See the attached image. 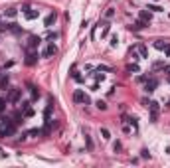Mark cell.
<instances>
[{
    "mask_svg": "<svg viewBox=\"0 0 170 168\" xmlns=\"http://www.w3.org/2000/svg\"><path fill=\"white\" fill-rule=\"evenodd\" d=\"M14 133H16V123L10 117L0 119V137H12Z\"/></svg>",
    "mask_w": 170,
    "mask_h": 168,
    "instance_id": "1",
    "label": "cell"
},
{
    "mask_svg": "<svg viewBox=\"0 0 170 168\" xmlns=\"http://www.w3.org/2000/svg\"><path fill=\"white\" fill-rule=\"evenodd\" d=\"M73 101L79 103V105H89V97L85 95L83 89H75V91H73Z\"/></svg>",
    "mask_w": 170,
    "mask_h": 168,
    "instance_id": "2",
    "label": "cell"
},
{
    "mask_svg": "<svg viewBox=\"0 0 170 168\" xmlns=\"http://www.w3.org/2000/svg\"><path fill=\"white\" fill-rule=\"evenodd\" d=\"M55 54H58V46H55L54 42H50V44L46 46V50L42 51V58H54Z\"/></svg>",
    "mask_w": 170,
    "mask_h": 168,
    "instance_id": "3",
    "label": "cell"
},
{
    "mask_svg": "<svg viewBox=\"0 0 170 168\" xmlns=\"http://www.w3.org/2000/svg\"><path fill=\"white\" fill-rule=\"evenodd\" d=\"M22 12H24L26 20H36V18L40 16V12H38V10H34V8H30L28 4H26V6H22Z\"/></svg>",
    "mask_w": 170,
    "mask_h": 168,
    "instance_id": "4",
    "label": "cell"
},
{
    "mask_svg": "<svg viewBox=\"0 0 170 168\" xmlns=\"http://www.w3.org/2000/svg\"><path fill=\"white\" fill-rule=\"evenodd\" d=\"M20 97H22V89H10V93H8V97H6V101L8 103H18L20 101Z\"/></svg>",
    "mask_w": 170,
    "mask_h": 168,
    "instance_id": "5",
    "label": "cell"
},
{
    "mask_svg": "<svg viewBox=\"0 0 170 168\" xmlns=\"http://www.w3.org/2000/svg\"><path fill=\"white\" fill-rule=\"evenodd\" d=\"M156 87H158V79H156V77H152V75H150L148 79L145 81V91H146V93H152Z\"/></svg>",
    "mask_w": 170,
    "mask_h": 168,
    "instance_id": "6",
    "label": "cell"
},
{
    "mask_svg": "<svg viewBox=\"0 0 170 168\" xmlns=\"http://www.w3.org/2000/svg\"><path fill=\"white\" fill-rule=\"evenodd\" d=\"M148 109H150V121L154 123L158 119V111H160V107H158L156 101H150V103H148Z\"/></svg>",
    "mask_w": 170,
    "mask_h": 168,
    "instance_id": "7",
    "label": "cell"
},
{
    "mask_svg": "<svg viewBox=\"0 0 170 168\" xmlns=\"http://www.w3.org/2000/svg\"><path fill=\"white\" fill-rule=\"evenodd\" d=\"M55 20H58V12H50L46 16V20H44V26H46V28H52V24H54Z\"/></svg>",
    "mask_w": 170,
    "mask_h": 168,
    "instance_id": "8",
    "label": "cell"
},
{
    "mask_svg": "<svg viewBox=\"0 0 170 168\" xmlns=\"http://www.w3.org/2000/svg\"><path fill=\"white\" fill-rule=\"evenodd\" d=\"M152 46H154V48H156V50H158V51H164V50H166V48H168V46H170V44H168V42H166V40H154V44H152Z\"/></svg>",
    "mask_w": 170,
    "mask_h": 168,
    "instance_id": "9",
    "label": "cell"
},
{
    "mask_svg": "<svg viewBox=\"0 0 170 168\" xmlns=\"http://www.w3.org/2000/svg\"><path fill=\"white\" fill-rule=\"evenodd\" d=\"M146 26H148L146 22L138 20V22H135V24H131V26H129V30H133V32H141V30H142V28H146Z\"/></svg>",
    "mask_w": 170,
    "mask_h": 168,
    "instance_id": "10",
    "label": "cell"
},
{
    "mask_svg": "<svg viewBox=\"0 0 170 168\" xmlns=\"http://www.w3.org/2000/svg\"><path fill=\"white\" fill-rule=\"evenodd\" d=\"M40 42H42L40 36H30V38H28V48H30V50H34V48H38V44H40Z\"/></svg>",
    "mask_w": 170,
    "mask_h": 168,
    "instance_id": "11",
    "label": "cell"
},
{
    "mask_svg": "<svg viewBox=\"0 0 170 168\" xmlns=\"http://www.w3.org/2000/svg\"><path fill=\"white\" fill-rule=\"evenodd\" d=\"M138 18H141L142 22H146V24H150V20H152V14H150L148 10H141V12H138Z\"/></svg>",
    "mask_w": 170,
    "mask_h": 168,
    "instance_id": "12",
    "label": "cell"
},
{
    "mask_svg": "<svg viewBox=\"0 0 170 168\" xmlns=\"http://www.w3.org/2000/svg\"><path fill=\"white\" fill-rule=\"evenodd\" d=\"M36 61H38V54L28 51V55H26V65H36Z\"/></svg>",
    "mask_w": 170,
    "mask_h": 168,
    "instance_id": "13",
    "label": "cell"
},
{
    "mask_svg": "<svg viewBox=\"0 0 170 168\" xmlns=\"http://www.w3.org/2000/svg\"><path fill=\"white\" fill-rule=\"evenodd\" d=\"M141 71V67H138V63H129V65H127V73H131V75H133V73H138Z\"/></svg>",
    "mask_w": 170,
    "mask_h": 168,
    "instance_id": "14",
    "label": "cell"
},
{
    "mask_svg": "<svg viewBox=\"0 0 170 168\" xmlns=\"http://www.w3.org/2000/svg\"><path fill=\"white\" fill-rule=\"evenodd\" d=\"M8 85H10V77L8 75H2V79H0V89H2V91H6V89H8Z\"/></svg>",
    "mask_w": 170,
    "mask_h": 168,
    "instance_id": "15",
    "label": "cell"
},
{
    "mask_svg": "<svg viewBox=\"0 0 170 168\" xmlns=\"http://www.w3.org/2000/svg\"><path fill=\"white\" fill-rule=\"evenodd\" d=\"M137 51L141 54V58H148V50H146L145 44H138V46H137Z\"/></svg>",
    "mask_w": 170,
    "mask_h": 168,
    "instance_id": "16",
    "label": "cell"
},
{
    "mask_svg": "<svg viewBox=\"0 0 170 168\" xmlns=\"http://www.w3.org/2000/svg\"><path fill=\"white\" fill-rule=\"evenodd\" d=\"M26 134H28V137H32V139H38V137L42 134V129H30Z\"/></svg>",
    "mask_w": 170,
    "mask_h": 168,
    "instance_id": "17",
    "label": "cell"
},
{
    "mask_svg": "<svg viewBox=\"0 0 170 168\" xmlns=\"http://www.w3.org/2000/svg\"><path fill=\"white\" fill-rule=\"evenodd\" d=\"M109 30H111V26H109V22H105V24H103V30H101V38H107V36H109Z\"/></svg>",
    "mask_w": 170,
    "mask_h": 168,
    "instance_id": "18",
    "label": "cell"
},
{
    "mask_svg": "<svg viewBox=\"0 0 170 168\" xmlns=\"http://www.w3.org/2000/svg\"><path fill=\"white\" fill-rule=\"evenodd\" d=\"M71 77H73V79L77 81V83H81V81H83V77L79 75V71H77V69H75V67H73V69H71Z\"/></svg>",
    "mask_w": 170,
    "mask_h": 168,
    "instance_id": "19",
    "label": "cell"
},
{
    "mask_svg": "<svg viewBox=\"0 0 170 168\" xmlns=\"http://www.w3.org/2000/svg\"><path fill=\"white\" fill-rule=\"evenodd\" d=\"M12 121L16 123V125H20V123L24 121V115H22V113H14V115H12Z\"/></svg>",
    "mask_w": 170,
    "mask_h": 168,
    "instance_id": "20",
    "label": "cell"
},
{
    "mask_svg": "<svg viewBox=\"0 0 170 168\" xmlns=\"http://www.w3.org/2000/svg\"><path fill=\"white\" fill-rule=\"evenodd\" d=\"M22 115H24L26 119H28V117H34V109H32V107H26V109H22Z\"/></svg>",
    "mask_w": 170,
    "mask_h": 168,
    "instance_id": "21",
    "label": "cell"
},
{
    "mask_svg": "<svg viewBox=\"0 0 170 168\" xmlns=\"http://www.w3.org/2000/svg\"><path fill=\"white\" fill-rule=\"evenodd\" d=\"M146 10H150V12H164V8H160L158 4H148V8Z\"/></svg>",
    "mask_w": 170,
    "mask_h": 168,
    "instance_id": "22",
    "label": "cell"
},
{
    "mask_svg": "<svg viewBox=\"0 0 170 168\" xmlns=\"http://www.w3.org/2000/svg\"><path fill=\"white\" fill-rule=\"evenodd\" d=\"M93 77H95V81H105V73H103V71H99V69L93 73Z\"/></svg>",
    "mask_w": 170,
    "mask_h": 168,
    "instance_id": "23",
    "label": "cell"
},
{
    "mask_svg": "<svg viewBox=\"0 0 170 168\" xmlns=\"http://www.w3.org/2000/svg\"><path fill=\"white\" fill-rule=\"evenodd\" d=\"M46 40H48V42H55V40H58V32H48Z\"/></svg>",
    "mask_w": 170,
    "mask_h": 168,
    "instance_id": "24",
    "label": "cell"
},
{
    "mask_svg": "<svg viewBox=\"0 0 170 168\" xmlns=\"http://www.w3.org/2000/svg\"><path fill=\"white\" fill-rule=\"evenodd\" d=\"M95 105H97V109H99V111H105V109H107V103H105V101H97V103H95Z\"/></svg>",
    "mask_w": 170,
    "mask_h": 168,
    "instance_id": "25",
    "label": "cell"
},
{
    "mask_svg": "<svg viewBox=\"0 0 170 168\" xmlns=\"http://www.w3.org/2000/svg\"><path fill=\"white\" fill-rule=\"evenodd\" d=\"M85 143H87V150H93V140L89 134H85Z\"/></svg>",
    "mask_w": 170,
    "mask_h": 168,
    "instance_id": "26",
    "label": "cell"
},
{
    "mask_svg": "<svg viewBox=\"0 0 170 168\" xmlns=\"http://www.w3.org/2000/svg\"><path fill=\"white\" fill-rule=\"evenodd\" d=\"M30 91H32V99H38V97H40V91H38L34 85H30Z\"/></svg>",
    "mask_w": 170,
    "mask_h": 168,
    "instance_id": "27",
    "label": "cell"
},
{
    "mask_svg": "<svg viewBox=\"0 0 170 168\" xmlns=\"http://www.w3.org/2000/svg\"><path fill=\"white\" fill-rule=\"evenodd\" d=\"M113 16H115V8H107V12H105V18H107V20H111Z\"/></svg>",
    "mask_w": 170,
    "mask_h": 168,
    "instance_id": "28",
    "label": "cell"
},
{
    "mask_svg": "<svg viewBox=\"0 0 170 168\" xmlns=\"http://www.w3.org/2000/svg\"><path fill=\"white\" fill-rule=\"evenodd\" d=\"M16 14H18V10H16V8H8V10H6V16H8V18H14Z\"/></svg>",
    "mask_w": 170,
    "mask_h": 168,
    "instance_id": "29",
    "label": "cell"
},
{
    "mask_svg": "<svg viewBox=\"0 0 170 168\" xmlns=\"http://www.w3.org/2000/svg\"><path fill=\"white\" fill-rule=\"evenodd\" d=\"M101 137H103V139L107 140V139H111V133H109L107 129H101Z\"/></svg>",
    "mask_w": 170,
    "mask_h": 168,
    "instance_id": "30",
    "label": "cell"
},
{
    "mask_svg": "<svg viewBox=\"0 0 170 168\" xmlns=\"http://www.w3.org/2000/svg\"><path fill=\"white\" fill-rule=\"evenodd\" d=\"M6 103H8L6 99H0V113H2V111L6 109Z\"/></svg>",
    "mask_w": 170,
    "mask_h": 168,
    "instance_id": "31",
    "label": "cell"
},
{
    "mask_svg": "<svg viewBox=\"0 0 170 168\" xmlns=\"http://www.w3.org/2000/svg\"><path fill=\"white\" fill-rule=\"evenodd\" d=\"M117 44H119V38H117V36H111V46H113V48H115V46H117Z\"/></svg>",
    "mask_w": 170,
    "mask_h": 168,
    "instance_id": "32",
    "label": "cell"
},
{
    "mask_svg": "<svg viewBox=\"0 0 170 168\" xmlns=\"http://www.w3.org/2000/svg\"><path fill=\"white\" fill-rule=\"evenodd\" d=\"M154 69H164V63H162V61H158V63H154Z\"/></svg>",
    "mask_w": 170,
    "mask_h": 168,
    "instance_id": "33",
    "label": "cell"
},
{
    "mask_svg": "<svg viewBox=\"0 0 170 168\" xmlns=\"http://www.w3.org/2000/svg\"><path fill=\"white\" fill-rule=\"evenodd\" d=\"M142 158H150V152L146 148H142Z\"/></svg>",
    "mask_w": 170,
    "mask_h": 168,
    "instance_id": "34",
    "label": "cell"
},
{
    "mask_svg": "<svg viewBox=\"0 0 170 168\" xmlns=\"http://www.w3.org/2000/svg\"><path fill=\"white\" fill-rule=\"evenodd\" d=\"M113 148H115V152H119L121 150V143H115V144H113Z\"/></svg>",
    "mask_w": 170,
    "mask_h": 168,
    "instance_id": "35",
    "label": "cell"
},
{
    "mask_svg": "<svg viewBox=\"0 0 170 168\" xmlns=\"http://www.w3.org/2000/svg\"><path fill=\"white\" fill-rule=\"evenodd\" d=\"M146 79H148V77H146V75H138V81H141V83H145Z\"/></svg>",
    "mask_w": 170,
    "mask_h": 168,
    "instance_id": "36",
    "label": "cell"
},
{
    "mask_svg": "<svg viewBox=\"0 0 170 168\" xmlns=\"http://www.w3.org/2000/svg\"><path fill=\"white\" fill-rule=\"evenodd\" d=\"M164 71H166V73H168V75H170V65H164Z\"/></svg>",
    "mask_w": 170,
    "mask_h": 168,
    "instance_id": "37",
    "label": "cell"
},
{
    "mask_svg": "<svg viewBox=\"0 0 170 168\" xmlns=\"http://www.w3.org/2000/svg\"><path fill=\"white\" fill-rule=\"evenodd\" d=\"M168 83H170V75H168Z\"/></svg>",
    "mask_w": 170,
    "mask_h": 168,
    "instance_id": "38",
    "label": "cell"
},
{
    "mask_svg": "<svg viewBox=\"0 0 170 168\" xmlns=\"http://www.w3.org/2000/svg\"><path fill=\"white\" fill-rule=\"evenodd\" d=\"M168 105H170V103H168Z\"/></svg>",
    "mask_w": 170,
    "mask_h": 168,
    "instance_id": "39",
    "label": "cell"
}]
</instances>
